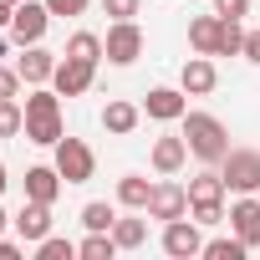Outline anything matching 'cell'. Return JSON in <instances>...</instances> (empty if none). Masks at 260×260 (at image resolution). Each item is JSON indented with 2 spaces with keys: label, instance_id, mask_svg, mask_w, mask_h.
Masks as SVG:
<instances>
[{
  "label": "cell",
  "instance_id": "1",
  "mask_svg": "<svg viewBox=\"0 0 260 260\" xmlns=\"http://www.w3.org/2000/svg\"><path fill=\"white\" fill-rule=\"evenodd\" d=\"M26 143H36V148H56L61 138H67V127H61V92L51 87H31L26 92Z\"/></svg>",
  "mask_w": 260,
  "mask_h": 260
},
{
  "label": "cell",
  "instance_id": "2",
  "mask_svg": "<svg viewBox=\"0 0 260 260\" xmlns=\"http://www.w3.org/2000/svg\"><path fill=\"white\" fill-rule=\"evenodd\" d=\"M179 122H184V143H189V153H194L199 164H214V169H219V158L230 153L224 122H219L214 112H184Z\"/></svg>",
  "mask_w": 260,
  "mask_h": 260
},
{
  "label": "cell",
  "instance_id": "3",
  "mask_svg": "<svg viewBox=\"0 0 260 260\" xmlns=\"http://www.w3.org/2000/svg\"><path fill=\"white\" fill-rule=\"evenodd\" d=\"M224 179H219V169L209 164L204 174H194L189 179V214L199 219V224H219L224 219Z\"/></svg>",
  "mask_w": 260,
  "mask_h": 260
},
{
  "label": "cell",
  "instance_id": "4",
  "mask_svg": "<svg viewBox=\"0 0 260 260\" xmlns=\"http://www.w3.org/2000/svg\"><path fill=\"white\" fill-rule=\"evenodd\" d=\"M219 179H224V189H235V194H255V189H260V153H255V148H230V153L219 158Z\"/></svg>",
  "mask_w": 260,
  "mask_h": 260
},
{
  "label": "cell",
  "instance_id": "5",
  "mask_svg": "<svg viewBox=\"0 0 260 260\" xmlns=\"http://www.w3.org/2000/svg\"><path fill=\"white\" fill-rule=\"evenodd\" d=\"M102 56H107L112 67H133V61L143 56V31H138V21H112L107 36H102Z\"/></svg>",
  "mask_w": 260,
  "mask_h": 260
},
{
  "label": "cell",
  "instance_id": "6",
  "mask_svg": "<svg viewBox=\"0 0 260 260\" xmlns=\"http://www.w3.org/2000/svg\"><path fill=\"white\" fill-rule=\"evenodd\" d=\"M148 219H184L189 214V189L184 184H174V174H158V184H153V194H148V209H143Z\"/></svg>",
  "mask_w": 260,
  "mask_h": 260
},
{
  "label": "cell",
  "instance_id": "7",
  "mask_svg": "<svg viewBox=\"0 0 260 260\" xmlns=\"http://www.w3.org/2000/svg\"><path fill=\"white\" fill-rule=\"evenodd\" d=\"M51 26V11H46V0H21V6L11 11V41L16 46H36Z\"/></svg>",
  "mask_w": 260,
  "mask_h": 260
},
{
  "label": "cell",
  "instance_id": "8",
  "mask_svg": "<svg viewBox=\"0 0 260 260\" xmlns=\"http://www.w3.org/2000/svg\"><path fill=\"white\" fill-rule=\"evenodd\" d=\"M56 174H61L67 184H87V179L97 174V153H92L82 138H61V143H56Z\"/></svg>",
  "mask_w": 260,
  "mask_h": 260
},
{
  "label": "cell",
  "instance_id": "9",
  "mask_svg": "<svg viewBox=\"0 0 260 260\" xmlns=\"http://www.w3.org/2000/svg\"><path fill=\"white\" fill-rule=\"evenodd\" d=\"M158 245H164V255H174V260H194V255H204V235H199V219H194V214H184V219H169Z\"/></svg>",
  "mask_w": 260,
  "mask_h": 260
},
{
  "label": "cell",
  "instance_id": "10",
  "mask_svg": "<svg viewBox=\"0 0 260 260\" xmlns=\"http://www.w3.org/2000/svg\"><path fill=\"white\" fill-rule=\"evenodd\" d=\"M92 77H97V61H82V56H61V61H56V77H51V87H56L61 97H82V92L92 87Z\"/></svg>",
  "mask_w": 260,
  "mask_h": 260
},
{
  "label": "cell",
  "instance_id": "11",
  "mask_svg": "<svg viewBox=\"0 0 260 260\" xmlns=\"http://www.w3.org/2000/svg\"><path fill=\"white\" fill-rule=\"evenodd\" d=\"M16 72H21V82H26V87H46V82L56 77V51H46L41 41H36V46H21Z\"/></svg>",
  "mask_w": 260,
  "mask_h": 260
},
{
  "label": "cell",
  "instance_id": "12",
  "mask_svg": "<svg viewBox=\"0 0 260 260\" xmlns=\"http://www.w3.org/2000/svg\"><path fill=\"white\" fill-rule=\"evenodd\" d=\"M189 92L184 87H153L148 97H143V112L153 117V122H179L184 112H189V102H184Z\"/></svg>",
  "mask_w": 260,
  "mask_h": 260
},
{
  "label": "cell",
  "instance_id": "13",
  "mask_svg": "<svg viewBox=\"0 0 260 260\" xmlns=\"http://www.w3.org/2000/svg\"><path fill=\"white\" fill-rule=\"evenodd\" d=\"M230 230H235L250 250H260V199H255V194H240V199L230 204Z\"/></svg>",
  "mask_w": 260,
  "mask_h": 260
},
{
  "label": "cell",
  "instance_id": "14",
  "mask_svg": "<svg viewBox=\"0 0 260 260\" xmlns=\"http://www.w3.org/2000/svg\"><path fill=\"white\" fill-rule=\"evenodd\" d=\"M179 87H184L189 97H209V92L219 87V72H214V61H209V56H189V61L179 67Z\"/></svg>",
  "mask_w": 260,
  "mask_h": 260
},
{
  "label": "cell",
  "instance_id": "15",
  "mask_svg": "<svg viewBox=\"0 0 260 260\" xmlns=\"http://www.w3.org/2000/svg\"><path fill=\"white\" fill-rule=\"evenodd\" d=\"M11 224H16V235H21L26 245H36V240H46V235H51V204L26 199V204H21V214H16Z\"/></svg>",
  "mask_w": 260,
  "mask_h": 260
},
{
  "label": "cell",
  "instance_id": "16",
  "mask_svg": "<svg viewBox=\"0 0 260 260\" xmlns=\"http://www.w3.org/2000/svg\"><path fill=\"white\" fill-rule=\"evenodd\" d=\"M138 122H143V107H138V102H122V97H117V102L102 107V127H107L112 138H127Z\"/></svg>",
  "mask_w": 260,
  "mask_h": 260
},
{
  "label": "cell",
  "instance_id": "17",
  "mask_svg": "<svg viewBox=\"0 0 260 260\" xmlns=\"http://www.w3.org/2000/svg\"><path fill=\"white\" fill-rule=\"evenodd\" d=\"M61 174H56V164L46 169V164H36V169H26V199H41V204H56V194H61Z\"/></svg>",
  "mask_w": 260,
  "mask_h": 260
},
{
  "label": "cell",
  "instance_id": "18",
  "mask_svg": "<svg viewBox=\"0 0 260 260\" xmlns=\"http://www.w3.org/2000/svg\"><path fill=\"white\" fill-rule=\"evenodd\" d=\"M148 158H153V169H158V174H179V169L189 164V143H184V133H179V138H158Z\"/></svg>",
  "mask_w": 260,
  "mask_h": 260
},
{
  "label": "cell",
  "instance_id": "19",
  "mask_svg": "<svg viewBox=\"0 0 260 260\" xmlns=\"http://www.w3.org/2000/svg\"><path fill=\"white\" fill-rule=\"evenodd\" d=\"M189 46L199 56H214L219 51V16H194L189 21Z\"/></svg>",
  "mask_w": 260,
  "mask_h": 260
},
{
  "label": "cell",
  "instance_id": "20",
  "mask_svg": "<svg viewBox=\"0 0 260 260\" xmlns=\"http://www.w3.org/2000/svg\"><path fill=\"white\" fill-rule=\"evenodd\" d=\"M112 240H117V250H143L148 245V219H138V214H117L112 219Z\"/></svg>",
  "mask_w": 260,
  "mask_h": 260
},
{
  "label": "cell",
  "instance_id": "21",
  "mask_svg": "<svg viewBox=\"0 0 260 260\" xmlns=\"http://www.w3.org/2000/svg\"><path fill=\"white\" fill-rule=\"evenodd\" d=\"M148 194H153V184L143 174H122L117 179V204L122 209H148Z\"/></svg>",
  "mask_w": 260,
  "mask_h": 260
},
{
  "label": "cell",
  "instance_id": "22",
  "mask_svg": "<svg viewBox=\"0 0 260 260\" xmlns=\"http://www.w3.org/2000/svg\"><path fill=\"white\" fill-rule=\"evenodd\" d=\"M77 255H82V260H112V255H117L112 230H87V240L77 245Z\"/></svg>",
  "mask_w": 260,
  "mask_h": 260
},
{
  "label": "cell",
  "instance_id": "23",
  "mask_svg": "<svg viewBox=\"0 0 260 260\" xmlns=\"http://www.w3.org/2000/svg\"><path fill=\"white\" fill-rule=\"evenodd\" d=\"M26 133V107L16 97H0V138H16Z\"/></svg>",
  "mask_w": 260,
  "mask_h": 260
},
{
  "label": "cell",
  "instance_id": "24",
  "mask_svg": "<svg viewBox=\"0 0 260 260\" xmlns=\"http://www.w3.org/2000/svg\"><path fill=\"white\" fill-rule=\"evenodd\" d=\"M250 255V245L240 240V235H230V240H204V260H245Z\"/></svg>",
  "mask_w": 260,
  "mask_h": 260
},
{
  "label": "cell",
  "instance_id": "25",
  "mask_svg": "<svg viewBox=\"0 0 260 260\" xmlns=\"http://www.w3.org/2000/svg\"><path fill=\"white\" fill-rule=\"evenodd\" d=\"M240 46H245V26L230 21V16H219V51L214 56H240Z\"/></svg>",
  "mask_w": 260,
  "mask_h": 260
},
{
  "label": "cell",
  "instance_id": "26",
  "mask_svg": "<svg viewBox=\"0 0 260 260\" xmlns=\"http://www.w3.org/2000/svg\"><path fill=\"white\" fill-rule=\"evenodd\" d=\"M61 56H82V61H102V36H92V31H77L72 41H67V51Z\"/></svg>",
  "mask_w": 260,
  "mask_h": 260
},
{
  "label": "cell",
  "instance_id": "27",
  "mask_svg": "<svg viewBox=\"0 0 260 260\" xmlns=\"http://www.w3.org/2000/svg\"><path fill=\"white\" fill-rule=\"evenodd\" d=\"M112 219H117V209H112L107 199H92V204H82V230H112Z\"/></svg>",
  "mask_w": 260,
  "mask_h": 260
},
{
  "label": "cell",
  "instance_id": "28",
  "mask_svg": "<svg viewBox=\"0 0 260 260\" xmlns=\"http://www.w3.org/2000/svg\"><path fill=\"white\" fill-rule=\"evenodd\" d=\"M36 260H77V245L61 235H46V240H36Z\"/></svg>",
  "mask_w": 260,
  "mask_h": 260
},
{
  "label": "cell",
  "instance_id": "29",
  "mask_svg": "<svg viewBox=\"0 0 260 260\" xmlns=\"http://www.w3.org/2000/svg\"><path fill=\"white\" fill-rule=\"evenodd\" d=\"M102 11H107L112 21H138V11H143V0H102Z\"/></svg>",
  "mask_w": 260,
  "mask_h": 260
},
{
  "label": "cell",
  "instance_id": "30",
  "mask_svg": "<svg viewBox=\"0 0 260 260\" xmlns=\"http://www.w3.org/2000/svg\"><path fill=\"white\" fill-rule=\"evenodd\" d=\"M87 6H92V0H46V11H51V16H61V21H67V16H82Z\"/></svg>",
  "mask_w": 260,
  "mask_h": 260
},
{
  "label": "cell",
  "instance_id": "31",
  "mask_svg": "<svg viewBox=\"0 0 260 260\" xmlns=\"http://www.w3.org/2000/svg\"><path fill=\"white\" fill-rule=\"evenodd\" d=\"M214 16H230V21H245V16H250V0H214Z\"/></svg>",
  "mask_w": 260,
  "mask_h": 260
},
{
  "label": "cell",
  "instance_id": "32",
  "mask_svg": "<svg viewBox=\"0 0 260 260\" xmlns=\"http://www.w3.org/2000/svg\"><path fill=\"white\" fill-rule=\"evenodd\" d=\"M21 92V72L16 67H0V97H16Z\"/></svg>",
  "mask_w": 260,
  "mask_h": 260
},
{
  "label": "cell",
  "instance_id": "33",
  "mask_svg": "<svg viewBox=\"0 0 260 260\" xmlns=\"http://www.w3.org/2000/svg\"><path fill=\"white\" fill-rule=\"evenodd\" d=\"M240 56L260 67V31H245V46H240Z\"/></svg>",
  "mask_w": 260,
  "mask_h": 260
},
{
  "label": "cell",
  "instance_id": "34",
  "mask_svg": "<svg viewBox=\"0 0 260 260\" xmlns=\"http://www.w3.org/2000/svg\"><path fill=\"white\" fill-rule=\"evenodd\" d=\"M0 260H21V245H16V240H6V235H0Z\"/></svg>",
  "mask_w": 260,
  "mask_h": 260
},
{
  "label": "cell",
  "instance_id": "35",
  "mask_svg": "<svg viewBox=\"0 0 260 260\" xmlns=\"http://www.w3.org/2000/svg\"><path fill=\"white\" fill-rule=\"evenodd\" d=\"M6 184H11V174H6V164H0V194H6Z\"/></svg>",
  "mask_w": 260,
  "mask_h": 260
},
{
  "label": "cell",
  "instance_id": "36",
  "mask_svg": "<svg viewBox=\"0 0 260 260\" xmlns=\"http://www.w3.org/2000/svg\"><path fill=\"white\" fill-rule=\"evenodd\" d=\"M6 230H11V214H6V209H0V235H6Z\"/></svg>",
  "mask_w": 260,
  "mask_h": 260
},
{
  "label": "cell",
  "instance_id": "37",
  "mask_svg": "<svg viewBox=\"0 0 260 260\" xmlns=\"http://www.w3.org/2000/svg\"><path fill=\"white\" fill-rule=\"evenodd\" d=\"M0 26H11V6H0Z\"/></svg>",
  "mask_w": 260,
  "mask_h": 260
},
{
  "label": "cell",
  "instance_id": "38",
  "mask_svg": "<svg viewBox=\"0 0 260 260\" xmlns=\"http://www.w3.org/2000/svg\"><path fill=\"white\" fill-rule=\"evenodd\" d=\"M6 51H11V41H6V36H0V56H6Z\"/></svg>",
  "mask_w": 260,
  "mask_h": 260
},
{
  "label": "cell",
  "instance_id": "39",
  "mask_svg": "<svg viewBox=\"0 0 260 260\" xmlns=\"http://www.w3.org/2000/svg\"><path fill=\"white\" fill-rule=\"evenodd\" d=\"M0 6H11V11H16V6H21V0H0Z\"/></svg>",
  "mask_w": 260,
  "mask_h": 260
}]
</instances>
